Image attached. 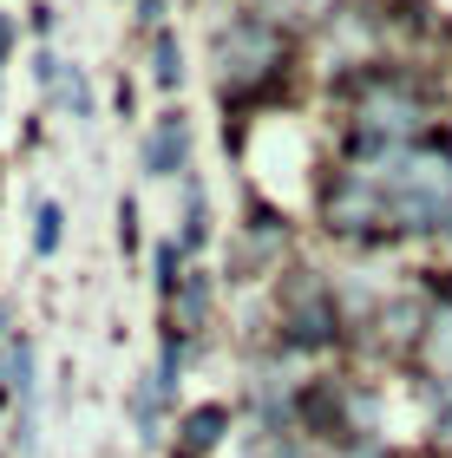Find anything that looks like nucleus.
<instances>
[{
    "instance_id": "1",
    "label": "nucleus",
    "mask_w": 452,
    "mask_h": 458,
    "mask_svg": "<svg viewBox=\"0 0 452 458\" xmlns=\"http://www.w3.org/2000/svg\"><path fill=\"white\" fill-rule=\"evenodd\" d=\"M145 164H151V171H177V164H183V118L158 124V138L145 144Z\"/></svg>"
},
{
    "instance_id": "2",
    "label": "nucleus",
    "mask_w": 452,
    "mask_h": 458,
    "mask_svg": "<svg viewBox=\"0 0 452 458\" xmlns=\"http://www.w3.org/2000/svg\"><path fill=\"white\" fill-rule=\"evenodd\" d=\"M33 249H39V256H53V249H59V210H53V203H47V210H39V229H33Z\"/></svg>"
},
{
    "instance_id": "3",
    "label": "nucleus",
    "mask_w": 452,
    "mask_h": 458,
    "mask_svg": "<svg viewBox=\"0 0 452 458\" xmlns=\"http://www.w3.org/2000/svg\"><path fill=\"white\" fill-rule=\"evenodd\" d=\"M158 79H164V86H177V79H183V66H177V47H171V39H158Z\"/></svg>"
},
{
    "instance_id": "4",
    "label": "nucleus",
    "mask_w": 452,
    "mask_h": 458,
    "mask_svg": "<svg viewBox=\"0 0 452 458\" xmlns=\"http://www.w3.org/2000/svg\"><path fill=\"white\" fill-rule=\"evenodd\" d=\"M217 432H223V412H197L191 420V445H210Z\"/></svg>"
}]
</instances>
